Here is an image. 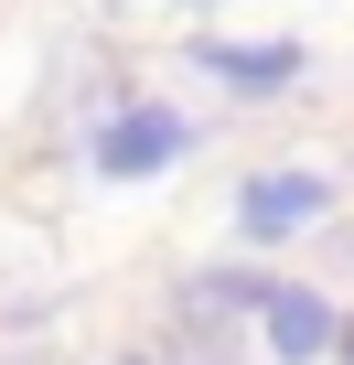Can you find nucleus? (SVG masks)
<instances>
[{
	"label": "nucleus",
	"instance_id": "obj_1",
	"mask_svg": "<svg viewBox=\"0 0 354 365\" xmlns=\"http://www.w3.org/2000/svg\"><path fill=\"white\" fill-rule=\"evenodd\" d=\"M204 140V118L194 108H161V97H118L108 118H97V140H86V161H97V182H150V172H172Z\"/></svg>",
	"mask_w": 354,
	"mask_h": 365
},
{
	"label": "nucleus",
	"instance_id": "obj_2",
	"mask_svg": "<svg viewBox=\"0 0 354 365\" xmlns=\"http://www.w3.org/2000/svg\"><path fill=\"white\" fill-rule=\"evenodd\" d=\"M322 215H333V172H311V161H279V172H247L236 182V237L247 247H290Z\"/></svg>",
	"mask_w": 354,
	"mask_h": 365
},
{
	"label": "nucleus",
	"instance_id": "obj_3",
	"mask_svg": "<svg viewBox=\"0 0 354 365\" xmlns=\"http://www.w3.org/2000/svg\"><path fill=\"white\" fill-rule=\"evenodd\" d=\"M258 344H269V365H333L343 312H333L311 279H279V290H269V312H258Z\"/></svg>",
	"mask_w": 354,
	"mask_h": 365
},
{
	"label": "nucleus",
	"instance_id": "obj_4",
	"mask_svg": "<svg viewBox=\"0 0 354 365\" xmlns=\"http://www.w3.org/2000/svg\"><path fill=\"white\" fill-rule=\"evenodd\" d=\"M183 65H194V76H215V86H236V97H279V86H301V65H311V54H301L290 33H279V43H226V33H194V43H183Z\"/></svg>",
	"mask_w": 354,
	"mask_h": 365
},
{
	"label": "nucleus",
	"instance_id": "obj_5",
	"mask_svg": "<svg viewBox=\"0 0 354 365\" xmlns=\"http://www.w3.org/2000/svg\"><path fill=\"white\" fill-rule=\"evenodd\" d=\"M269 290H279V279H258V269H194L183 290H172V312H183L194 333H215V322H258Z\"/></svg>",
	"mask_w": 354,
	"mask_h": 365
},
{
	"label": "nucleus",
	"instance_id": "obj_6",
	"mask_svg": "<svg viewBox=\"0 0 354 365\" xmlns=\"http://www.w3.org/2000/svg\"><path fill=\"white\" fill-rule=\"evenodd\" d=\"M333 365H354V322H343V344H333Z\"/></svg>",
	"mask_w": 354,
	"mask_h": 365
},
{
	"label": "nucleus",
	"instance_id": "obj_7",
	"mask_svg": "<svg viewBox=\"0 0 354 365\" xmlns=\"http://www.w3.org/2000/svg\"><path fill=\"white\" fill-rule=\"evenodd\" d=\"M183 365H226V354H215V344H194V354H183Z\"/></svg>",
	"mask_w": 354,
	"mask_h": 365
},
{
	"label": "nucleus",
	"instance_id": "obj_8",
	"mask_svg": "<svg viewBox=\"0 0 354 365\" xmlns=\"http://www.w3.org/2000/svg\"><path fill=\"white\" fill-rule=\"evenodd\" d=\"M129 11H150V0H129ZM194 11H215V0H194Z\"/></svg>",
	"mask_w": 354,
	"mask_h": 365
},
{
	"label": "nucleus",
	"instance_id": "obj_9",
	"mask_svg": "<svg viewBox=\"0 0 354 365\" xmlns=\"http://www.w3.org/2000/svg\"><path fill=\"white\" fill-rule=\"evenodd\" d=\"M118 365H161V354H118Z\"/></svg>",
	"mask_w": 354,
	"mask_h": 365
}]
</instances>
